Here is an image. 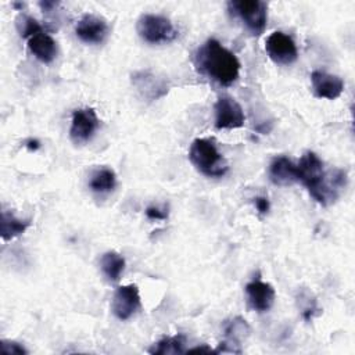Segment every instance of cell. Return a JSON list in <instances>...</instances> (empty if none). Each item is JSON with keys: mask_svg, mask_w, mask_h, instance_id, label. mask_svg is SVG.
Instances as JSON below:
<instances>
[{"mask_svg": "<svg viewBox=\"0 0 355 355\" xmlns=\"http://www.w3.org/2000/svg\"><path fill=\"white\" fill-rule=\"evenodd\" d=\"M297 178L311 197L324 207L334 202L347 186L345 171L334 168L326 172L323 161L312 151H306L297 164Z\"/></svg>", "mask_w": 355, "mask_h": 355, "instance_id": "cell-1", "label": "cell"}, {"mask_svg": "<svg viewBox=\"0 0 355 355\" xmlns=\"http://www.w3.org/2000/svg\"><path fill=\"white\" fill-rule=\"evenodd\" d=\"M197 69L220 86H232L240 75V61L216 39H208L196 53Z\"/></svg>", "mask_w": 355, "mask_h": 355, "instance_id": "cell-2", "label": "cell"}, {"mask_svg": "<svg viewBox=\"0 0 355 355\" xmlns=\"http://www.w3.org/2000/svg\"><path fill=\"white\" fill-rule=\"evenodd\" d=\"M189 159L197 171L208 178H222L229 169L225 157L218 151L211 139L193 140L189 150Z\"/></svg>", "mask_w": 355, "mask_h": 355, "instance_id": "cell-3", "label": "cell"}, {"mask_svg": "<svg viewBox=\"0 0 355 355\" xmlns=\"http://www.w3.org/2000/svg\"><path fill=\"white\" fill-rule=\"evenodd\" d=\"M229 11L237 17L245 29L255 36L263 33L268 21V6L261 0H232L227 3Z\"/></svg>", "mask_w": 355, "mask_h": 355, "instance_id": "cell-4", "label": "cell"}, {"mask_svg": "<svg viewBox=\"0 0 355 355\" xmlns=\"http://www.w3.org/2000/svg\"><path fill=\"white\" fill-rule=\"evenodd\" d=\"M136 31L139 36L150 44L173 42L178 37V29L169 18L158 14H143L137 19Z\"/></svg>", "mask_w": 355, "mask_h": 355, "instance_id": "cell-5", "label": "cell"}, {"mask_svg": "<svg viewBox=\"0 0 355 355\" xmlns=\"http://www.w3.org/2000/svg\"><path fill=\"white\" fill-rule=\"evenodd\" d=\"M100 121L93 108H78L72 112L69 137L75 144H85L94 136Z\"/></svg>", "mask_w": 355, "mask_h": 355, "instance_id": "cell-6", "label": "cell"}, {"mask_svg": "<svg viewBox=\"0 0 355 355\" xmlns=\"http://www.w3.org/2000/svg\"><path fill=\"white\" fill-rule=\"evenodd\" d=\"M265 50L269 58L279 65H290L298 58L295 42L283 32L270 33L265 40Z\"/></svg>", "mask_w": 355, "mask_h": 355, "instance_id": "cell-7", "label": "cell"}, {"mask_svg": "<svg viewBox=\"0 0 355 355\" xmlns=\"http://www.w3.org/2000/svg\"><path fill=\"white\" fill-rule=\"evenodd\" d=\"M141 306L139 288L136 284L119 286L111 301V311L119 320L130 319Z\"/></svg>", "mask_w": 355, "mask_h": 355, "instance_id": "cell-8", "label": "cell"}, {"mask_svg": "<svg viewBox=\"0 0 355 355\" xmlns=\"http://www.w3.org/2000/svg\"><path fill=\"white\" fill-rule=\"evenodd\" d=\"M215 126L218 129H237L244 125L245 115L241 105L230 96H222L214 105Z\"/></svg>", "mask_w": 355, "mask_h": 355, "instance_id": "cell-9", "label": "cell"}, {"mask_svg": "<svg viewBox=\"0 0 355 355\" xmlns=\"http://www.w3.org/2000/svg\"><path fill=\"white\" fill-rule=\"evenodd\" d=\"M75 33L83 43L100 44L107 39L110 28L103 17L94 14H85L76 22Z\"/></svg>", "mask_w": 355, "mask_h": 355, "instance_id": "cell-10", "label": "cell"}, {"mask_svg": "<svg viewBox=\"0 0 355 355\" xmlns=\"http://www.w3.org/2000/svg\"><path fill=\"white\" fill-rule=\"evenodd\" d=\"M132 83L140 96L150 101L164 97L169 90L166 80L151 71H137L132 73Z\"/></svg>", "mask_w": 355, "mask_h": 355, "instance_id": "cell-11", "label": "cell"}, {"mask_svg": "<svg viewBox=\"0 0 355 355\" xmlns=\"http://www.w3.org/2000/svg\"><path fill=\"white\" fill-rule=\"evenodd\" d=\"M313 94L319 98L336 100L344 92V82L340 76L322 69H315L311 73Z\"/></svg>", "mask_w": 355, "mask_h": 355, "instance_id": "cell-12", "label": "cell"}, {"mask_svg": "<svg viewBox=\"0 0 355 355\" xmlns=\"http://www.w3.org/2000/svg\"><path fill=\"white\" fill-rule=\"evenodd\" d=\"M245 295L248 305L254 311L266 312L273 306L276 293L272 284L262 280H252L245 286Z\"/></svg>", "mask_w": 355, "mask_h": 355, "instance_id": "cell-13", "label": "cell"}, {"mask_svg": "<svg viewBox=\"0 0 355 355\" xmlns=\"http://www.w3.org/2000/svg\"><path fill=\"white\" fill-rule=\"evenodd\" d=\"M269 179L276 186H291L298 182L297 178V165L284 155L276 157L272 159L268 169Z\"/></svg>", "mask_w": 355, "mask_h": 355, "instance_id": "cell-14", "label": "cell"}, {"mask_svg": "<svg viewBox=\"0 0 355 355\" xmlns=\"http://www.w3.org/2000/svg\"><path fill=\"white\" fill-rule=\"evenodd\" d=\"M28 49L32 55L43 64H50L57 55V43L46 32L31 36L28 39Z\"/></svg>", "mask_w": 355, "mask_h": 355, "instance_id": "cell-15", "label": "cell"}, {"mask_svg": "<svg viewBox=\"0 0 355 355\" xmlns=\"http://www.w3.org/2000/svg\"><path fill=\"white\" fill-rule=\"evenodd\" d=\"M100 268L108 282L116 283V282H119V279L123 273L125 258L114 250L107 251L100 258Z\"/></svg>", "mask_w": 355, "mask_h": 355, "instance_id": "cell-16", "label": "cell"}, {"mask_svg": "<svg viewBox=\"0 0 355 355\" xmlns=\"http://www.w3.org/2000/svg\"><path fill=\"white\" fill-rule=\"evenodd\" d=\"M0 225H1V227H0L1 239L4 241H8V240H12V239L21 236L22 233H25V230L31 226V220L19 219L14 214L3 211Z\"/></svg>", "mask_w": 355, "mask_h": 355, "instance_id": "cell-17", "label": "cell"}, {"mask_svg": "<svg viewBox=\"0 0 355 355\" xmlns=\"http://www.w3.org/2000/svg\"><path fill=\"white\" fill-rule=\"evenodd\" d=\"M116 186V175L111 168H100L94 171L89 180V189L97 194H107Z\"/></svg>", "mask_w": 355, "mask_h": 355, "instance_id": "cell-18", "label": "cell"}, {"mask_svg": "<svg viewBox=\"0 0 355 355\" xmlns=\"http://www.w3.org/2000/svg\"><path fill=\"white\" fill-rule=\"evenodd\" d=\"M251 333V327L248 322L241 316H234L233 319H229L223 324V334L227 341L240 344L243 340H245Z\"/></svg>", "mask_w": 355, "mask_h": 355, "instance_id": "cell-19", "label": "cell"}, {"mask_svg": "<svg viewBox=\"0 0 355 355\" xmlns=\"http://www.w3.org/2000/svg\"><path fill=\"white\" fill-rule=\"evenodd\" d=\"M148 352L153 355H168V354H183L184 351V336L176 334L171 337H164L162 340L153 344L148 348Z\"/></svg>", "mask_w": 355, "mask_h": 355, "instance_id": "cell-20", "label": "cell"}, {"mask_svg": "<svg viewBox=\"0 0 355 355\" xmlns=\"http://www.w3.org/2000/svg\"><path fill=\"white\" fill-rule=\"evenodd\" d=\"M15 25H17V29L19 32V35L22 37H26L29 39L31 36L36 35V33H40V32H44L42 25L32 17L29 15H25V14H19L17 21H15Z\"/></svg>", "mask_w": 355, "mask_h": 355, "instance_id": "cell-21", "label": "cell"}, {"mask_svg": "<svg viewBox=\"0 0 355 355\" xmlns=\"http://www.w3.org/2000/svg\"><path fill=\"white\" fill-rule=\"evenodd\" d=\"M1 352L4 355H25V354H28V351L24 345H21L17 341H11V340H1Z\"/></svg>", "mask_w": 355, "mask_h": 355, "instance_id": "cell-22", "label": "cell"}, {"mask_svg": "<svg viewBox=\"0 0 355 355\" xmlns=\"http://www.w3.org/2000/svg\"><path fill=\"white\" fill-rule=\"evenodd\" d=\"M254 204H255V208L258 209V212L261 215H266L269 212V208H270V204H269V200L266 197H255L254 198Z\"/></svg>", "mask_w": 355, "mask_h": 355, "instance_id": "cell-23", "label": "cell"}, {"mask_svg": "<svg viewBox=\"0 0 355 355\" xmlns=\"http://www.w3.org/2000/svg\"><path fill=\"white\" fill-rule=\"evenodd\" d=\"M146 215H147V218H150V219L161 220V219H166L168 212L159 209L158 207H148V208L146 209Z\"/></svg>", "mask_w": 355, "mask_h": 355, "instance_id": "cell-24", "label": "cell"}, {"mask_svg": "<svg viewBox=\"0 0 355 355\" xmlns=\"http://www.w3.org/2000/svg\"><path fill=\"white\" fill-rule=\"evenodd\" d=\"M39 6H40V8L43 10V11H51L54 7H57L58 6V3L57 1H40L39 3Z\"/></svg>", "mask_w": 355, "mask_h": 355, "instance_id": "cell-25", "label": "cell"}, {"mask_svg": "<svg viewBox=\"0 0 355 355\" xmlns=\"http://www.w3.org/2000/svg\"><path fill=\"white\" fill-rule=\"evenodd\" d=\"M25 146H26V148H28L29 151H36V150L40 147V141L36 140V139H29V140L25 143Z\"/></svg>", "mask_w": 355, "mask_h": 355, "instance_id": "cell-26", "label": "cell"}, {"mask_svg": "<svg viewBox=\"0 0 355 355\" xmlns=\"http://www.w3.org/2000/svg\"><path fill=\"white\" fill-rule=\"evenodd\" d=\"M186 352H214V349L208 345H201V347H194V348H189Z\"/></svg>", "mask_w": 355, "mask_h": 355, "instance_id": "cell-27", "label": "cell"}]
</instances>
